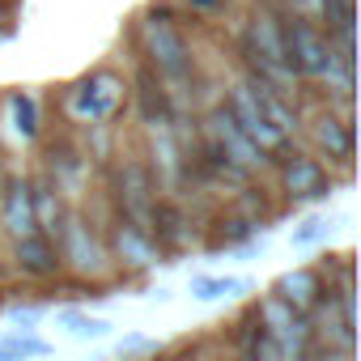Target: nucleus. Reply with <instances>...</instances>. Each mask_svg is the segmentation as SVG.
I'll use <instances>...</instances> for the list:
<instances>
[{"instance_id": "nucleus-6", "label": "nucleus", "mask_w": 361, "mask_h": 361, "mask_svg": "<svg viewBox=\"0 0 361 361\" xmlns=\"http://www.w3.org/2000/svg\"><path fill=\"white\" fill-rule=\"evenodd\" d=\"M0 217H5V230L13 238H26V234H39L35 226V204H30V183L13 178L5 188V200H0Z\"/></svg>"}, {"instance_id": "nucleus-19", "label": "nucleus", "mask_w": 361, "mask_h": 361, "mask_svg": "<svg viewBox=\"0 0 361 361\" xmlns=\"http://www.w3.org/2000/svg\"><path fill=\"white\" fill-rule=\"evenodd\" d=\"M13 115H18V128H22V136H35V128H39V123H35V102L18 94V98H13Z\"/></svg>"}, {"instance_id": "nucleus-10", "label": "nucleus", "mask_w": 361, "mask_h": 361, "mask_svg": "<svg viewBox=\"0 0 361 361\" xmlns=\"http://www.w3.org/2000/svg\"><path fill=\"white\" fill-rule=\"evenodd\" d=\"M319 293H323V285H319V276L310 268H298V272H289L281 281V302L289 310H310L319 302Z\"/></svg>"}, {"instance_id": "nucleus-2", "label": "nucleus", "mask_w": 361, "mask_h": 361, "mask_svg": "<svg viewBox=\"0 0 361 361\" xmlns=\"http://www.w3.org/2000/svg\"><path fill=\"white\" fill-rule=\"evenodd\" d=\"M145 43H149V56L153 64L170 77V81H188L192 73V56H188V43L166 18H149L145 22Z\"/></svg>"}, {"instance_id": "nucleus-18", "label": "nucleus", "mask_w": 361, "mask_h": 361, "mask_svg": "<svg viewBox=\"0 0 361 361\" xmlns=\"http://www.w3.org/2000/svg\"><path fill=\"white\" fill-rule=\"evenodd\" d=\"M327 230H331V221H327V217H306V221H302V230H293V247H314V243H323V238H327Z\"/></svg>"}, {"instance_id": "nucleus-4", "label": "nucleus", "mask_w": 361, "mask_h": 361, "mask_svg": "<svg viewBox=\"0 0 361 361\" xmlns=\"http://www.w3.org/2000/svg\"><path fill=\"white\" fill-rule=\"evenodd\" d=\"M226 111H230V115H234V123H238V128L255 140V149H259V153H268V149H281V145H285V136H281V132L264 119V111H259V102L251 98L247 81L230 90V106H226Z\"/></svg>"}, {"instance_id": "nucleus-13", "label": "nucleus", "mask_w": 361, "mask_h": 361, "mask_svg": "<svg viewBox=\"0 0 361 361\" xmlns=\"http://www.w3.org/2000/svg\"><path fill=\"white\" fill-rule=\"evenodd\" d=\"M30 204H35V226H43V230H60V196H56V188L51 183H39L35 192H30Z\"/></svg>"}, {"instance_id": "nucleus-16", "label": "nucleus", "mask_w": 361, "mask_h": 361, "mask_svg": "<svg viewBox=\"0 0 361 361\" xmlns=\"http://www.w3.org/2000/svg\"><path fill=\"white\" fill-rule=\"evenodd\" d=\"M47 344L35 340V336H9L0 340V361H30V357H43Z\"/></svg>"}, {"instance_id": "nucleus-21", "label": "nucleus", "mask_w": 361, "mask_h": 361, "mask_svg": "<svg viewBox=\"0 0 361 361\" xmlns=\"http://www.w3.org/2000/svg\"><path fill=\"white\" fill-rule=\"evenodd\" d=\"M196 5H204V9H209V5H217V0H196Z\"/></svg>"}, {"instance_id": "nucleus-14", "label": "nucleus", "mask_w": 361, "mask_h": 361, "mask_svg": "<svg viewBox=\"0 0 361 361\" xmlns=\"http://www.w3.org/2000/svg\"><path fill=\"white\" fill-rule=\"evenodd\" d=\"M314 136H319V145H323L327 153H336V157H348V149H353L348 123H340V119H319Z\"/></svg>"}, {"instance_id": "nucleus-9", "label": "nucleus", "mask_w": 361, "mask_h": 361, "mask_svg": "<svg viewBox=\"0 0 361 361\" xmlns=\"http://www.w3.org/2000/svg\"><path fill=\"white\" fill-rule=\"evenodd\" d=\"M115 98H119V81H111V77H94V81L81 85V94H77V111L90 115V119H106L111 106H115Z\"/></svg>"}, {"instance_id": "nucleus-1", "label": "nucleus", "mask_w": 361, "mask_h": 361, "mask_svg": "<svg viewBox=\"0 0 361 361\" xmlns=\"http://www.w3.org/2000/svg\"><path fill=\"white\" fill-rule=\"evenodd\" d=\"M285 68L306 77H327L336 68V51L310 22H293L285 26Z\"/></svg>"}, {"instance_id": "nucleus-7", "label": "nucleus", "mask_w": 361, "mask_h": 361, "mask_svg": "<svg viewBox=\"0 0 361 361\" xmlns=\"http://www.w3.org/2000/svg\"><path fill=\"white\" fill-rule=\"evenodd\" d=\"M251 43H255V51H259L264 68H268L272 77H281V73H285V30H281V22H276L272 13H255V22H251Z\"/></svg>"}, {"instance_id": "nucleus-12", "label": "nucleus", "mask_w": 361, "mask_h": 361, "mask_svg": "<svg viewBox=\"0 0 361 361\" xmlns=\"http://www.w3.org/2000/svg\"><path fill=\"white\" fill-rule=\"evenodd\" d=\"M243 289H247L243 276H192V298H200V302L234 298V293H243Z\"/></svg>"}, {"instance_id": "nucleus-8", "label": "nucleus", "mask_w": 361, "mask_h": 361, "mask_svg": "<svg viewBox=\"0 0 361 361\" xmlns=\"http://www.w3.org/2000/svg\"><path fill=\"white\" fill-rule=\"evenodd\" d=\"M18 268L22 272H30V276H51L56 268H60V259H56V247L43 238V234H26V238H18Z\"/></svg>"}, {"instance_id": "nucleus-5", "label": "nucleus", "mask_w": 361, "mask_h": 361, "mask_svg": "<svg viewBox=\"0 0 361 361\" xmlns=\"http://www.w3.org/2000/svg\"><path fill=\"white\" fill-rule=\"evenodd\" d=\"M213 140H217V157L226 161V166H238V170H251V166H259L264 161V153L255 149V140L234 123V115L221 106V111H213Z\"/></svg>"}, {"instance_id": "nucleus-11", "label": "nucleus", "mask_w": 361, "mask_h": 361, "mask_svg": "<svg viewBox=\"0 0 361 361\" xmlns=\"http://www.w3.org/2000/svg\"><path fill=\"white\" fill-rule=\"evenodd\" d=\"M285 183H289L293 196H319V192H323V170H319V161H310V157H293V161L285 166Z\"/></svg>"}, {"instance_id": "nucleus-20", "label": "nucleus", "mask_w": 361, "mask_h": 361, "mask_svg": "<svg viewBox=\"0 0 361 361\" xmlns=\"http://www.w3.org/2000/svg\"><path fill=\"white\" fill-rule=\"evenodd\" d=\"M255 361H289V357H285L268 336H259V340H255Z\"/></svg>"}, {"instance_id": "nucleus-17", "label": "nucleus", "mask_w": 361, "mask_h": 361, "mask_svg": "<svg viewBox=\"0 0 361 361\" xmlns=\"http://www.w3.org/2000/svg\"><path fill=\"white\" fill-rule=\"evenodd\" d=\"M140 106H145V119H149L153 128L166 123V94H161V85H153L149 73L140 77Z\"/></svg>"}, {"instance_id": "nucleus-15", "label": "nucleus", "mask_w": 361, "mask_h": 361, "mask_svg": "<svg viewBox=\"0 0 361 361\" xmlns=\"http://www.w3.org/2000/svg\"><path fill=\"white\" fill-rule=\"evenodd\" d=\"M60 323L68 327V336H77V340H98V336H106L111 331V323L106 319H94V314H81V310H64L60 314Z\"/></svg>"}, {"instance_id": "nucleus-3", "label": "nucleus", "mask_w": 361, "mask_h": 361, "mask_svg": "<svg viewBox=\"0 0 361 361\" xmlns=\"http://www.w3.org/2000/svg\"><path fill=\"white\" fill-rule=\"evenodd\" d=\"M119 200H123V213H128V221H132V230L136 234H145V238H153V183H149V170L140 166V161H132L128 170H123V192H119Z\"/></svg>"}]
</instances>
